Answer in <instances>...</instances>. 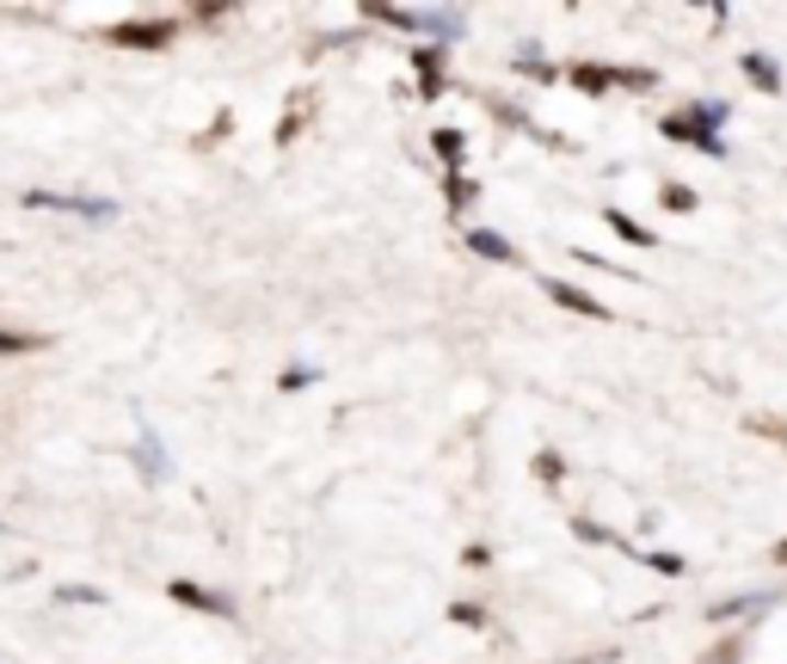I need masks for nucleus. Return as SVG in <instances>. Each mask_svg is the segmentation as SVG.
<instances>
[{
  "label": "nucleus",
  "mask_w": 787,
  "mask_h": 664,
  "mask_svg": "<svg viewBox=\"0 0 787 664\" xmlns=\"http://www.w3.org/2000/svg\"><path fill=\"white\" fill-rule=\"evenodd\" d=\"M468 247H474L480 259H498V265H510V259H517V247H510L505 234H493V228H468Z\"/></svg>",
  "instance_id": "20e7f679"
},
{
  "label": "nucleus",
  "mask_w": 787,
  "mask_h": 664,
  "mask_svg": "<svg viewBox=\"0 0 787 664\" xmlns=\"http://www.w3.org/2000/svg\"><path fill=\"white\" fill-rule=\"evenodd\" d=\"M437 155H443L449 160V167H462V130H437Z\"/></svg>",
  "instance_id": "1a4fd4ad"
},
{
  "label": "nucleus",
  "mask_w": 787,
  "mask_h": 664,
  "mask_svg": "<svg viewBox=\"0 0 787 664\" xmlns=\"http://www.w3.org/2000/svg\"><path fill=\"white\" fill-rule=\"evenodd\" d=\"M172 597L191 603V609H210V616H234V603H228V597H216V590H198L191 578H179V585H172Z\"/></svg>",
  "instance_id": "7ed1b4c3"
},
{
  "label": "nucleus",
  "mask_w": 787,
  "mask_h": 664,
  "mask_svg": "<svg viewBox=\"0 0 787 664\" xmlns=\"http://www.w3.org/2000/svg\"><path fill=\"white\" fill-rule=\"evenodd\" d=\"M136 462L148 468V474H160V443L155 437H142V449H136Z\"/></svg>",
  "instance_id": "9b49d317"
},
{
  "label": "nucleus",
  "mask_w": 787,
  "mask_h": 664,
  "mask_svg": "<svg viewBox=\"0 0 787 664\" xmlns=\"http://www.w3.org/2000/svg\"><path fill=\"white\" fill-rule=\"evenodd\" d=\"M775 560H782V566H787V541H782V548H775Z\"/></svg>",
  "instance_id": "ddd939ff"
},
{
  "label": "nucleus",
  "mask_w": 787,
  "mask_h": 664,
  "mask_svg": "<svg viewBox=\"0 0 787 664\" xmlns=\"http://www.w3.org/2000/svg\"><path fill=\"white\" fill-rule=\"evenodd\" d=\"M44 339H25V333H0V357H19V351H37Z\"/></svg>",
  "instance_id": "9d476101"
},
{
  "label": "nucleus",
  "mask_w": 787,
  "mask_h": 664,
  "mask_svg": "<svg viewBox=\"0 0 787 664\" xmlns=\"http://www.w3.org/2000/svg\"><path fill=\"white\" fill-rule=\"evenodd\" d=\"M744 75H751L756 87H769V93H775V87H782V68H775L769 56H744Z\"/></svg>",
  "instance_id": "0eeeda50"
},
{
  "label": "nucleus",
  "mask_w": 787,
  "mask_h": 664,
  "mask_svg": "<svg viewBox=\"0 0 787 664\" xmlns=\"http://www.w3.org/2000/svg\"><path fill=\"white\" fill-rule=\"evenodd\" d=\"M548 295H554L560 308H578V314H591V320H609V308H603V302H591L585 290H572V283H548Z\"/></svg>",
  "instance_id": "39448f33"
},
{
  "label": "nucleus",
  "mask_w": 787,
  "mask_h": 664,
  "mask_svg": "<svg viewBox=\"0 0 787 664\" xmlns=\"http://www.w3.org/2000/svg\"><path fill=\"white\" fill-rule=\"evenodd\" d=\"M111 44H130V49H160V44H172V25H167V19H148V25H117V32H111Z\"/></svg>",
  "instance_id": "f03ea898"
},
{
  "label": "nucleus",
  "mask_w": 787,
  "mask_h": 664,
  "mask_svg": "<svg viewBox=\"0 0 787 664\" xmlns=\"http://www.w3.org/2000/svg\"><path fill=\"white\" fill-rule=\"evenodd\" d=\"M664 203H671V210H695V191L689 185H664Z\"/></svg>",
  "instance_id": "f8f14e48"
},
{
  "label": "nucleus",
  "mask_w": 787,
  "mask_h": 664,
  "mask_svg": "<svg viewBox=\"0 0 787 664\" xmlns=\"http://www.w3.org/2000/svg\"><path fill=\"white\" fill-rule=\"evenodd\" d=\"M609 228H616L621 240H628V247H652V234L640 228V222H633V216H621V210H609Z\"/></svg>",
  "instance_id": "6e6552de"
},
{
  "label": "nucleus",
  "mask_w": 787,
  "mask_h": 664,
  "mask_svg": "<svg viewBox=\"0 0 787 664\" xmlns=\"http://www.w3.org/2000/svg\"><path fill=\"white\" fill-rule=\"evenodd\" d=\"M413 32H437V37H456V32H462V13H413Z\"/></svg>",
  "instance_id": "423d86ee"
},
{
  "label": "nucleus",
  "mask_w": 787,
  "mask_h": 664,
  "mask_svg": "<svg viewBox=\"0 0 787 664\" xmlns=\"http://www.w3.org/2000/svg\"><path fill=\"white\" fill-rule=\"evenodd\" d=\"M25 203H32V210H75V216H93V222L111 216V203H93V198H56V191H25Z\"/></svg>",
  "instance_id": "f257e3e1"
}]
</instances>
